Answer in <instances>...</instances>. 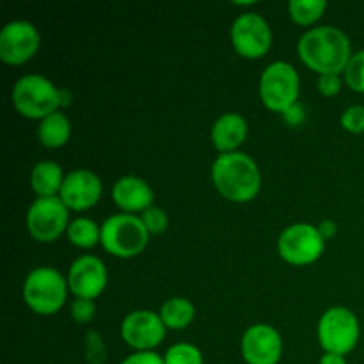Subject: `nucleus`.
Here are the masks:
<instances>
[{"label": "nucleus", "instance_id": "31", "mask_svg": "<svg viewBox=\"0 0 364 364\" xmlns=\"http://www.w3.org/2000/svg\"><path fill=\"white\" fill-rule=\"evenodd\" d=\"M283 116L290 124H299L304 119V109H302L301 103H295V105L291 107V109H288Z\"/></svg>", "mask_w": 364, "mask_h": 364}, {"label": "nucleus", "instance_id": "6", "mask_svg": "<svg viewBox=\"0 0 364 364\" xmlns=\"http://www.w3.org/2000/svg\"><path fill=\"white\" fill-rule=\"evenodd\" d=\"M301 77L295 66L284 60L270 63L259 77V98L272 112L284 114L299 103Z\"/></svg>", "mask_w": 364, "mask_h": 364}, {"label": "nucleus", "instance_id": "8", "mask_svg": "<svg viewBox=\"0 0 364 364\" xmlns=\"http://www.w3.org/2000/svg\"><path fill=\"white\" fill-rule=\"evenodd\" d=\"M326 251V238L318 226L309 223H297L284 228L277 238V252L281 259L295 267H306L318 262Z\"/></svg>", "mask_w": 364, "mask_h": 364}, {"label": "nucleus", "instance_id": "11", "mask_svg": "<svg viewBox=\"0 0 364 364\" xmlns=\"http://www.w3.org/2000/svg\"><path fill=\"white\" fill-rule=\"evenodd\" d=\"M41 34L27 20H13L0 31V60L9 66H21L38 53Z\"/></svg>", "mask_w": 364, "mask_h": 364}, {"label": "nucleus", "instance_id": "33", "mask_svg": "<svg viewBox=\"0 0 364 364\" xmlns=\"http://www.w3.org/2000/svg\"><path fill=\"white\" fill-rule=\"evenodd\" d=\"M318 364H347V359H345V355H338V354H329V352H323V355L320 358Z\"/></svg>", "mask_w": 364, "mask_h": 364}, {"label": "nucleus", "instance_id": "23", "mask_svg": "<svg viewBox=\"0 0 364 364\" xmlns=\"http://www.w3.org/2000/svg\"><path fill=\"white\" fill-rule=\"evenodd\" d=\"M166 364H203V352L192 343H176L164 354Z\"/></svg>", "mask_w": 364, "mask_h": 364}, {"label": "nucleus", "instance_id": "30", "mask_svg": "<svg viewBox=\"0 0 364 364\" xmlns=\"http://www.w3.org/2000/svg\"><path fill=\"white\" fill-rule=\"evenodd\" d=\"M121 364H166L164 355H159L155 350L149 352H134L128 358H124Z\"/></svg>", "mask_w": 364, "mask_h": 364}, {"label": "nucleus", "instance_id": "24", "mask_svg": "<svg viewBox=\"0 0 364 364\" xmlns=\"http://www.w3.org/2000/svg\"><path fill=\"white\" fill-rule=\"evenodd\" d=\"M345 84L355 92H364V50L352 53L343 71Z\"/></svg>", "mask_w": 364, "mask_h": 364}, {"label": "nucleus", "instance_id": "10", "mask_svg": "<svg viewBox=\"0 0 364 364\" xmlns=\"http://www.w3.org/2000/svg\"><path fill=\"white\" fill-rule=\"evenodd\" d=\"M231 43L244 59H259L272 46V28L258 13H242L231 25Z\"/></svg>", "mask_w": 364, "mask_h": 364}, {"label": "nucleus", "instance_id": "26", "mask_svg": "<svg viewBox=\"0 0 364 364\" xmlns=\"http://www.w3.org/2000/svg\"><path fill=\"white\" fill-rule=\"evenodd\" d=\"M340 121L348 134H364V105H350L345 109Z\"/></svg>", "mask_w": 364, "mask_h": 364}, {"label": "nucleus", "instance_id": "9", "mask_svg": "<svg viewBox=\"0 0 364 364\" xmlns=\"http://www.w3.org/2000/svg\"><path fill=\"white\" fill-rule=\"evenodd\" d=\"M27 231L34 240L50 244L66 233L70 226V208L57 198H38L34 199L27 210L25 217Z\"/></svg>", "mask_w": 364, "mask_h": 364}, {"label": "nucleus", "instance_id": "4", "mask_svg": "<svg viewBox=\"0 0 364 364\" xmlns=\"http://www.w3.org/2000/svg\"><path fill=\"white\" fill-rule=\"evenodd\" d=\"M11 102L20 116L43 121L60 110V87L43 75H23L14 82Z\"/></svg>", "mask_w": 364, "mask_h": 364}, {"label": "nucleus", "instance_id": "21", "mask_svg": "<svg viewBox=\"0 0 364 364\" xmlns=\"http://www.w3.org/2000/svg\"><path fill=\"white\" fill-rule=\"evenodd\" d=\"M68 240L78 249H92L102 242V226L89 217H77L68 226Z\"/></svg>", "mask_w": 364, "mask_h": 364}, {"label": "nucleus", "instance_id": "12", "mask_svg": "<svg viewBox=\"0 0 364 364\" xmlns=\"http://www.w3.org/2000/svg\"><path fill=\"white\" fill-rule=\"evenodd\" d=\"M167 327L159 313L151 309H135L121 322V338L135 352L155 350L164 341Z\"/></svg>", "mask_w": 364, "mask_h": 364}, {"label": "nucleus", "instance_id": "25", "mask_svg": "<svg viewBox=\"0 0 364 364\" xmlns=\"http://www.w3.org/2000/svg\"><path fill=\"white\" fill-rule=\"evenodd\" d=\"M141 219L149 235H162L169 228V217H167L166 210L160 206H149L141 213Z\"/></svg>", "mask_w": 364, "mask_h": 364}, {"label": "nucleus", "instance_id": "34", "mask_svg": "<svg viewBox=\"0 0 364 364\" xmlns=\"http://www.w3.org/2000/svg\"><path fill=\"white\" fill-rule=\"evenodd\" d=\"M71 102V92L68 89H60V107L70 105Z\"/></svg>", "mask_w": 364, "mask_h": 364}, {"label": "nucleus", "instance_id": "1", "mask_svg": "<svg viewBox=\"0 0 364 364\" xmlns=\"http://www.w3.org/2000/svg\"><path fill=\"white\" fill-rule=\"evenodd\" d=\"M302 63L320 75H341L352 57L348 36L333 25L309 28L297 43Z\"/></svg>", "mask_w": 364, "mask_h": 364}, {"label": "nucleus", "instance_id": "19", "mask_svg": "<svg viewBox=\"0 0 364 364\" xmlns=\"http://www.w3.org/2000/svg\"><path fill=\"white\" fill-rule=\"evenodd\" d=\"M71 137V121L63 110L50 114L43 121H39L38 139L45 148L59 149L68 144Z\"/></svg>", "mask_w": 364, "mask_h": 364}, {"label": "nucleus", "instance_id": "2", "mask_svg": "<svg viewBox=\"0 0 364 364\" xmlns=\"http://www.w3.org/2000/svg\"><path fill=\"white\" fill-rule=\"evenodd\" d=\"M212 181L228 201L249 203L262 188V173L247 153H220L212 164Z\"/></svg>", "mask_w": 364, "mask_h": 364}, {"label": "nucleus", "instance_id": "15", "mask_svg": "<svg viewBox=\"0 0 364 364\" xmlns=\"http://www.w3.org/2000/svg\"><path fill=\"white\" fill-rule=\"evenodd\" d=\"M103 192L102 180L91 169H75L64 178L59 198L73 212H84L100 201Z\"/></svg>", "mask_w": 364, "mask_h": 364}, {"label": "nucleus", "instance_id": "16", "mask_svg": "<svg viewBox=\"0 0 364 364\" xmlns=\"http://www.w3.org/2000/svg\"><path fill=\"white\" fill-rule=\"evenodd\" d=\"M112 201L123 213H142L153 206L155 192L151 185L139 176H121L112 187Z\"/></svg>", "mask_w": 364, "mask_h": 364}, {"label": "nucleus", "instance_id": "3", "mask_svg": "<svg viewBox=\"0 0 364 364\" xmlns=\"http://www.w3.org/2000/svg\"><path fill=\"white\" fill-rule=\"evenodd\" d=\"M68 279L53 267H38L25 277L21 295L36 315L52 316L64 308L68 299Z\"/></svg>", "mask_w": 364, "mask_h": 364}, {"label": "nucleus", "instance_id": "22", "mask_svg": "<svg viewBox=\"0 0 364 364\" xmlns=\"http://www.w3.org/2000/svg\"><path fill=\"white\" fill-rule=\"evenodd\" d=\"M326 9V0H291V2L288 4L290 18L297 25H302V27L316 23V21L323 16Z\"/></svg>", "mask_w": 364, "mask_h": 364}, {"label": "nucleus", "instance_id": "29", "mask_svg": "<svg viewBox=\"0 0 364 364\" xmlns=\"http://www.w3.org/2000/svg\"><path fill=\"white\" fill-rule=\"evenodd\" d=\"M318 91L327 98H333L341 91V77L340 75H320L318 77Z\"/></svg>", "mask_w": 364, "mask_h": 364}, {"label": "nucleus", "instance_id": "13", "mask_svg": "<svg viewBox=\"0 0 364 364\" xmlns=\"http://www.w3.org/2000/svg\"><path fill=\"white\" fill-rule=\"evenodd\" d=\"M66 279L75 299L95 301L105 291L109 274H107V267L102 259L92 255H85L71 263Z\"/></svg>", "mask_w": 364, "mask_h": 364}, {"label": "nucleus", "instance_id": "27", "mask_svg": "<svg viewBox=\"0 0 364 364\" xmlns=\"http://www.w3.org/2000/svg\"><path fill=\"white\" fill-rule=\"evenodd\" d=\"M85 358L91 364H103L107 359V350L102 336H98L95 331H89L87 336H85Z\"/></svg>", "mask_w": 364, "mask_h": 364}, {"label": "nucleus", "instance_id": "18", "mask_svg": "<svg viewBox=\"0 0 364 364\" xmlns=\"http://www.w3.org/2000/svg\"><path fill=\"white\" fill-rule=\"evenodd\" d=\"M63 167L53 160H41L31 171V187L38 198H57L63 188Z\"/></svg>", "mask_w": 364, "mask_h": 364}, {"label": "nucleus", "instance_id": "32", "mask_svg": "<svg viewBox=\"0 0 364 364\" xmlns=\"http://www.w3.org/2000/svg\"><path fill=\"white\" fill-rule=\"evenodd\" d=\"M318 231L322 233V237L326 238V242H327V240H331L333 237H336L338 228L333 220H322V223L318 224Z\"/></svg>", "mask_w": 364, "mask_h": 364}, {"label": "nucleus", "instance_id": "17", "mask_svg": "<svg viewBox=\"0 0 364 364\" xmlns=\"http://www.w3.org/2000/svg\"><path fill=\"white\" fill-rule=\"evenodd\" d=\"M249 134L247 121L238 112L220 114L213 123L210 137H212L213 148L220 153H235L238 151L245 142Z\"/></svg>", "mask_w": 364, "mask_h": 364}, {"label": "nucleus", "instance_id": "28", "mask_svg": "<svg viewBox=\"0 0 364 364\" xmlns=\"http://www.w3.org/2000/svg\"><path fill=\"white\" fill-rule=\"evenodd\" d=\"M96 304L89 299H75L71 302V318L77 323H89L95 318Z\"/></svg>", "mask_w": 364, "mask_h": 364}, {"label": "nucleus", "instance_id": "5", "mask_svg": "<svg viewBox=\"0 0 364 364\" xmlns=\"http://www.w3.org/2000/svg\"><path fill=\"white\" fill-rule=\"evenodd\" d=\"M151 235L141 217L132 213H116L102 224V247L116 258L127 259L141 255Z\"/></svg>", "mask_w": 364, "mask_h": 364}, {"label": "nucleus", "instance_id": "20", "mask_svg": "<svg viewBox=\"0 0 364 364\" xmlns=\"http://www.w3.org/2000/svg\"><path fill=\"white\" fill-rule=\"evenodd\" d=\"M164 326L171 331H183L192 323L196 316V308L188 299L173 297L162 304L159 311Z\"/></svg>", "mask_w": 364, "mask_h": 364}, {"label": "nucleus", "instance_id": "14", "mask_svg": "<svg viewBox=\"0 0 364 364\" xmlns=\"http://www.w3.org/2000/svg\"><path fill=\"white\" fill-rule=\"evenodd\" d=\"M242 358L247 364H277L283 355V338L269 323H255L242 336Z\"/></svg>", "mask_w": 364, "mask_h": 364}, {"label": "nucleus", "instance_id": "7", "mask_svg": "<svg viewBox=\"0 0 364 364\" xmlns=\"http://www.w3.org/2000/svg\"><path fill=\"white\" fill-rule=\"evenodd\" d=\"M316 334H318L320 347L323 348V352L347 355L358 347L361 326L352 309L333 306L320 316Z\"/></svg>", "mask_w": 364, "mask_h": 364}]
</instances>
